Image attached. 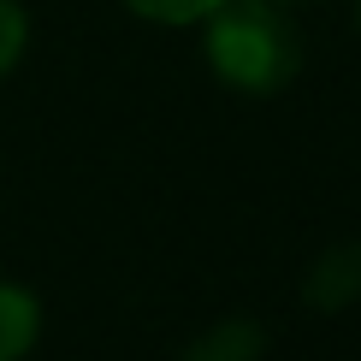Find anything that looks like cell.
I'll list each match as a JSON object with an SVG mask.
<instances>
[{"mask_svg": "<svg viewBox=\"0 0 361 361\" xmlns=\"http://www.w3.org/2000/svg\"><path fill=\"white\" fill-rule=\"evenodd\" d=\"M279 6H296V0H279Z\"/></svg>", "mask_w": 361, "mask_h": 361, "instance_id": "obj_8", "label": "cell"}, {"mask_svg": "<svg viewBox=\"0 0 361 361\" xmlns=\"http://www.w3.org/2000/svg\"><path fill=\"white\" fill-rule=\"evenodd\" d=\"M42 338V302L36 290L0 279V361H24Z\"/></svg>", "mask_w": 361, "mask_h": 361, "instance_id": "obj_2", "label": "cell"}, {"mask_svg": "<svg viewBox=\"0 0 361 361\" xmlns=\"http://www.w3.org/2000/svg\"><path fill=\"white\" fill-rule=\"evenodd\" d=\"M261 326H249V320H225L214 326V332H202L190 343V361H261Z\"/></svg>", "mask_w": 361, "mask_h": 361, "instance_id": "obj_4", "label": "cell"}, {"mask_svg": "<svg viewBox=\"0 0 361 361\" xmlns=\"http://www.w3.org/2000/svg\"><path fill=\"white\" fill-rule=\"evenodd\" d=\"M202 54L237 95H279L302 66V36L279 0H219L202 18Z\"/></svg>", "mask_w": 361, "mask_h": 361, "instance_id": "obj_1", "label": "cell"}, {"mask_svg": "<svg viewBox=\"0 0 361 361\" xmlns=\"http://www.w3.org/2000/svg\"><path fill=\"white\" fill-rule=\"evenodd\" d=\"M118 6L148 18V24H202L219 0H118Z\"/></svg>", "mask_w": 361, "mask_h": 361, "instance_id": "obj_5", "label": "cell"}, {"mask_svg": "<svg viewBox=\"0 0 361 361\" xmlns=\"http://www.w3.org/2000/svg\"><path fill=\"white\" fill-rule=\"evenodd\" d=\"M24 48H30V12L18 0H0V78L24 59Z\"/></svg>", "mask_w": 361, "mask_h": 361, "instance_id": "obj_6", "label": "cell"}, {"mask_svg": "<svg viewBox=\"0 0 361 361\" xmlns=\"http://www.w3.org/2000/svg\"><path fill=\"white\" fill-rule=\"evenodd\" d=\"M355 24H361V0H355Z\"/></svg>", "mask_w": 361, "mask_h": 361, "instance_id": "obj_7", "label": "cell"}, {"mask_svg": "<svg viewBox=\"0 0 361 361\" xmlns=\"http://www.w3.org/2000/svg\"><path fill=\"white\" fill-rule=\"evenodd\" d=\"M355 296H361V249L355 243L326 249L320 261H314V273H308V302L343 308V302H355Z\"/></svg>", "mask_w": 361, "mask_h": 361, "instance_id": "obj_3", "label": "cell"}]
</instances>
